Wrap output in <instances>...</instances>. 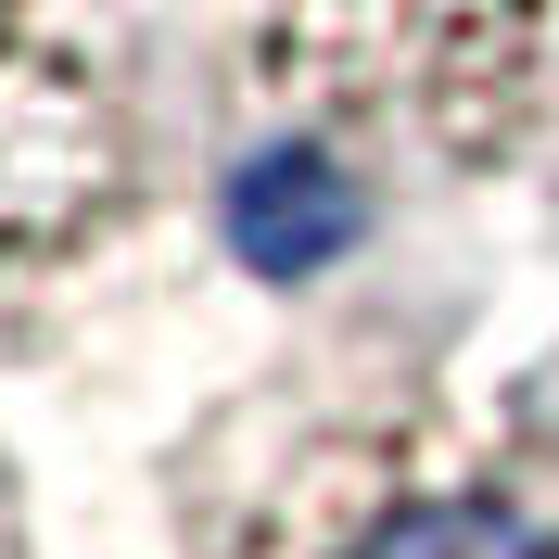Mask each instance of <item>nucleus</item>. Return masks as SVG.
<instances>
[{"label": "nucleus", "mask_w": 559, "mask_h": 559, "mask_svg": "<svg viewBox=\"0 0 559 559\" xmlns=\"http://www.w3.org/2000/svg\"><path fill=\"white\" fill-rule=\"evenodd\" d=\"M254 166L318 191H457L559 140V0H191Z\"/></svg>", "instance_id": "f257e3e1"}, {"label": "nucleus", "mask_w": 559, "mask_h": 559, "mask_svg": "<svg viewBox=\"0 0 559 559\" xmlns=\"http://www.w3.org/2000/svg\"><path fill=\"white\" fill-rule=\"evenodd\" d=\"M204 559H559V432L457 382L306 394L216 484Z\"/></svg>", "instance_id": "f03ea898"}, {"label": "nucleus", "mask_w": 559, "mask_h": 559, "mask_svg": "<svg viewBox=\"0 0 559 559\" xmlns=\"http://www.w3.org/2000/svg\"><path fill=\"white\" fill-rule=\"evenodd\" d=\"M153 204L140 76L76 0H0V318L103 267Z\"/></svg>", "instance_id": "7ed1b4c3"}, {"label": "nucleus", "mask_w": 559, "mask_h": 559, "mask_svg": "<svg viewBox=\"0 0 559 559\" xmlns=\"http://www.w3.org/2000/svg\"><path fill=\"white\" fill-rule=\"evenodd\" d=\"M0 559H26V484H13V457H0Z\"/></svg>", "instance_id": "20e7f679"}]
</instances>
